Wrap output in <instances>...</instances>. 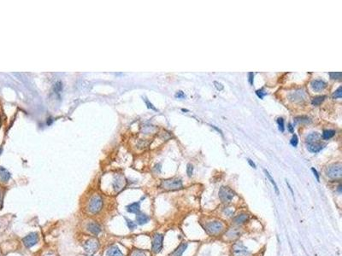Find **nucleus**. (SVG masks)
I'll return each instance as SVG.
<instances>
[{
	"mask_svg": "<svg viewBox=\"0 0 342 256\" xmlns=\"http://www.w3.org/2000/svg\"><path fill=\"white\" fill-rule=\"evenodd\" d=\"M307 149L311 153H318L324 148L325 144L322 143V137L318 132H312L306 137Z\"/></svg>",
	"mask_w": 342,
	"mask_h": 256,
	"instance_id": "obj_1",
	"label": "nucleus"
},
{
	"mask_svg": "<svg viewBox=\"0 0 342 256\" xmlns=\"http://www.w3.org/2000/svg\"><path fill=\"white\" fill-rule=\"evenodd\" d=\"M161 187L166 190H177L183 188V184L180 178H172L163 180Z\"/></svg>",
	"mask_w": 342,
	"mask_h": 256,
	"instance_id": "obj_2",
	"label": "nucleus"
},
{
	"mask_svg": "<svg viewBox=\"0 0 342 256\" xmlns=\"http://www.w3.org/2000/svg\"><path fill=\"white\" fill-rule=\"evenodd\" d=\"M326 176L328 178L335 179L340 178L342 176V165L341 163H334L329 166L325 171Z\"/></svg>",
	"mask_w": 342,
	"mask_h": 256,
	"instance_id": "obj_3",
	"label": "nucleus"
},
{
	"mask_svg": "<svg viewBox=\"0 0 342 256\" xmlns=\"http://www.w3.org/2000/svg\"><path fill=\"white\" fill-rule=\"evenodd\" d=\"M103 205H104V202H103L102 197L99 196H94L89 201L88 211L91 214H97L102 209Z\"/></svg>",
	"mask_w": 342,
	"mask_h": 256,
	"instance_id": "obj_4",
	"label": "nucleus"
},
{
	"mask_svg": "<svg viewBox=\"0 0 342 256\" xmlns=\"http://www.w3.org/2000/svg\"><path fill=\"white\" fill-rule=\"evenodd\" d=\"M235 196V193L229 187L222 186L219 190V197L223 203H229Z\"/></svg>",
	"mask_w": 342,
	"mask_h": 256,
	"instance_id": "obj_5",
	"label": "nucleus"
},
{
	"mask_svg": "<svg viewBox=\"0 0 342 256\" xmlns=\"http://www.w3.org/2000/svg\"><path fill=\"white\" fill-rule=\"evenodd\" d=\"M233 256H251V253L241 242H237L232 247Z\"/></svg>",
	"mask_w": 342,
	"mask_h": 256,
	"instance_id": "obj_6",
	"label": "nucleus"
},
{
	"mask_svg": "<svg viewBox=\"0 0 342 256\" xmlns=\"http://www.w3.org/2000/svg\"><path fill=\"white\" fill-rule=\"evenodd\" d=\"M205 230L210 235H217L223 230V225L220 221H212L205 225Z\"/></svg>",
	"mask_w": 342,
	"mask_h": 256,
	"instance_id": "obj_7",
	"label": "nucleus"
},
{
	"mask_svg": "<svg viewBox=\"0 0 342 256\" xmlns=\"http://www.w3.org/2000/svg\"><path fill=\"white\" fill-rule=\"evenodd\" d=\"M163 236L159 233H156L153 236L152 243H151V249L155 254H158L163 249Z\"/></svg>",
	"mask_w": 342,
	"mask_h": 256,
	"instance_id": "obj_8",
	"label": "nucleus"
},
{
	"mask_svg": "<svg viewBox=\"0 0 342 256\" xmlns=\"http://www.w3.org/2000/svg\"><path fill=\"white\" fill-rule=\"evenodd\" d=\"M84 250L88 254H94L99 250V243L95 238H90L85 242L83 245Z\"/></svg>",
	"mask_w": 342,
	"mask_h": 256,
	"instance_id": "obj_9",
	"label": "nucleus"
},
{
	"mask_svg": "<svg viewBox=\"0 0 342 256\" xmlns=\"http://www.w3.org/2000/svg\"><path fill=\"white\" fill-rule=\"evenodd\" d=\"M39 234L37 232H31L22 239V243L26 248H30L36 245L39 242Z\"/></svg>",
	"mask_w": 342,
	"mask_h": 256,
	"instance_id": "obj_10",
	"label": "nucleus"
},
{
	"mask_svg": "<svg viewBox=\"0 0 342 256\" xmlns=\"http://www.w3.org/2000/svg\"><path fill=\"white\" fill-rule=\"evenodd\" d=\"M125 185V179L123 178V176L121 175H116L115 178H114V182H113V188L114 190L119 192L120 190L123 189V187Z\"/></svg>",
	"mask_w": 342,
	"mask_h": 256,
	"instance_id": "obj_11",
	"label": "nucleus"
},
{
	"mask_svg": "<svg viewBox=\"0 0 342 256\" xmlns=\"http://www.w3.org/2000/svg\"><path fill=\"white\" fill-rule=\"evenodd\" d=\"M310 85H311V88L315 91H322L327 86V84L323 80H321V79H315V80H313L312 82H311Z\"/></svg>",
	"mask_w": 342,
	"mask_h": 256,
	"instance_id": "obj_12",
	"label": "nucleus"
},
{
	"mask_svg": "<svg viewBox=\"0 0 342 256\" xmlns=\"http://www.w3.org/2000/svg\"><path fill=\"white\" fill-rule=\"evenodd\" d=\"M126 210L128 211V213L137 214L140 211V202H136V203H133L129 205H128L126 207Z\"/></svg>",
	"mask_w": 342,
	"mask_h": 256,
	"instance_id": "obj_13",
	"label": "nucleus"
},
{
	"mask_svg": "<svg viewBox=\"0 0 342 256\" xmlns=\"http://www.w3.org/2000/svg\"><path fill=\"white\" fill-rule=\"evenodd\" d=\"M150 221V217L144 213H139L136 215V222L139 225H146Z\"/></svg>",
	"mask_w": 342,
	"mask_h": 256,
	"instance_id": "obj_14",
	"label": "nucleus"
},
{
	"mask_svg": "<svg viewBox=\"0 0 342 256\" xmlns=\"http://www.w3.org/2000/svg\"><path fill=\"white\" fill-rule=\"evenodd\" d=\"M106 254H107V256H124V254L121 251V249L116 245L110 246L108 248Z\"/></svg>",
	"mask_w": 342,
	"mask_h": 256,
	"instance_id": "obj_15",
	"label": "nucleus"
},
{
	"mask_svg": "<svg viewBox=\"0 0 342 256\" xmlns=\"http://www.w3.org/2000/svg\"><path fill=\"white\" fill-rule=\"evenodd\" d=\"M87 230L90 231L92 234H93V235H99V234L101 232L100 225H99V224L94 223V222H92V223L88 224Z\"/></svg>",
	"mask_w": 342,
	"mask_h": 256,
	"instance_id": "obj_16",
	"label": "nucleus"
},
{
	"mask_svg": "<svg viewBox=\"0 0 342 256\" xmlns=\"http://www.w3.org/2000/svg\"><path fill=\"white\" fill-rule=\"evenodd\" d=\"M248 219H249V215L247 214H240L234 218V222L236 225H243L246 223V221H248Z\"/></svg>",
	"mask_w": 342,
	"mask_h": 256,
	"instance_id": "obj_17",
	"label": "nucleus"
},
{
	"mask_svg": "<svg viewBox=\"0 0 342 256\" xmlns=\"http://www.w3.org/2000/svg\"><path fill=\"white\" fill-rule=\"evenodd\" d=\"M10 178V174L7 169L0 166V180L2 182H8Z\"/></svg>",
	"mask_w": 342,
	"mask_h": 256,
	"instance_id": "obj_18",
	"label": "nucleus"
},
{
	"mask_svg": "<svg viewBox=\"0 0 342 256\" xmlns=\"http://www.w3.org/2000/svg\"><path fill=\"white\" fill-rule=\"evenodd\" d=\"M187 248H188V244L187 243L180 244L179 247L173 252L172 256H182V254H183L184 251L186 250Z\"/></svg>",
	"mask_w": 342,
	"mask_h": 256,
	"instance_id": "obj_19",
	"label": "nucleus"
},
{
	"mask_svg": "<svg viewBox=\"0 0 342 256\" xmlns=\"http://www.w3.org/2000/svg\"><path fill=\"white\" fill-rule=\"evenodd\" d=\"M335 135V131L334 130H325L322 132V139L324 140H329L332 138Z\"/></svg>",
	"mask_w": 342,
	"mask_h": 256,
	"instance_id": "obj_20",
	"label": "nucleus"
},
{
	"mask_svg": "<svg viewBox=\"0 0 342 256\" xmlns=\"http://www.w3.org/2000/svg\"><path fill=\"white\" fill-rule=\"evenodd\" d=\"M263 172H264V174H265V175H266V177L268 178V179L270 181V183H271L272 185H273V186H274V189H275V192H276V194L279 195V190H278V186H277V185H276V183L275 182V180L273 179V178L271 177V175L270 174V173L268 172L267 170L264 169L263 170Z\"/></svg>",
	"mask_w": 342,
	"mask_h": 256,
	"instance_id": "obj_21",
	"label": "nucleus"
},
{
	"mask_svg": "<svg viewBox=\"0 0 342 256\" xmlns=\"http://www.w3.org/2000/svg\"><path fill=\"white\" fill-rule=\"evenodd\" d=\"M325 98L326 96H318V97H314L311 100V104H312L313 106H319L325 100Z\"/></svg>",
	"mask_w": 342,
	"mask_h": 256,
	"instance_id": "obj_22",
	"label": "nucleus"
},
{
	"mask_svg": "<svg viewBox=\"0 0 342 256\" xmlns=\"http://www.w3.org/2000/svg\"><path fill=\"white\" fill-rule=\"evenodd\" d=\"M240 235V231L237 230V229H231L229 232H228V236L230 238H236L238 237Z\"/></svg>",
	"mask_w": 342,
	"mask_h": 256,
	"instance_id": "obj_23",
	"label": "nucleus"
},
{
	"mask_svg": "<svg viewBox=\"0 0 342 256\" xmlns=\"http://www.w3.org/2000/svg\"><path fill=\"white\" fill-rule=\"evenodd\" d=\"M125 220H126V224H127V225H128V228L129 229L130 231H134V230H135V229L137 228V224L135 223V222H134L133 220L128 219V218H125Z\"/></svg>",
	"mask_w": 342,
	"mask_h": 256,
	"instance_id": "obj_24",
	"label": "nucleus"
},
{
	"mask_svg": "<svg viewBox=\"0 0 342 256\" xmlns=\"http://www.w3.org/2000/svg\"><path fill=\"white\" fill-rule=\"evenodd\" d=\"M332 97H333V98H334V99H340V98H341V97H342V88H341V86L339 87L338 89H337L336 91H334V94H333V96H332Z\"/></svg>",
	"mask_w": 342,
	"mask_h": 256,
	"instance_id": "obj_25",
	"label": "nucleus"
},
{
	"mask_svg": "<svg viewBox=\"0 0 342 256\" xmlns=\"http://www.w3.org/2000/svg\"><path fill=\"white\" fill-rule=\"evenodd\" d=\"M329 76L332 79H341V73L340 72H331V73H329Z\"/></svg>",
	"mask_w": 342,
	"mask_h": 256,
	"instance_id": "obj_26",
	"label": "nucleus"
},
{
	"mask_svg": "<svg viewBox=\"0 0 342 256\" xmlns=\"http://www.w3.org/2000/svg\"><path fill=\"white\" fill-rule=\"evenodd\" d=\"M63 90V84L61 81H58V82L55 84L54 86V91L56 93H59L61 92Z\"/></svg>",
	"mask_w": 342,
	"mask_h": 256,
	"instance_id": "obj_27",
	"label": "nucleus"
},
{
	"mask_svg": "<svg viewBox=\"0 0 342 256\" xmlns=\"http://www.w3.org/2000/svg\"><path fill=\"white\" fill-rule=\"evenodd\" d=\"M277 124H278V127L279 130L281 132H283L285 131V126H284V120L282 118H278L277 119Z\"/></svg>",
	"mask_w": 342,
	"mask_h": 256,
	"instance_id": "obj_28",
	"label": "nucleus"
},
{
	"mask_svg": "<svg viewBox=\"0 0 342 256\" xmlns=\"http://www.w3.org/2000/svg\"><path fill=\"white\" fill-rule=\"evenodd\" d=\"M256 94H257V96L260 99H263V97H264V96H266L267 93H266V92L264 91V90L262 88V89L257 90V91H256Z\"/></svg>",
	"mask_w": 342,
	"mask_h": 256,
	"instance_id": "obj_29",
	"label": "nucleus"
},
{
	"mask_svg": "<svg viewBox=\"0 0 342 256\" xmlns=\"http://www.w3.org/2000/svg\"><path fill=\"white\" fill-rule=\"evenodd\" d=\"M130 256H146V254H145V253L143 252V251H141V250L135 249V250H134V251L132 252V254H131V255Z\"/></svg>",
	"mask_w": 342,
	"mask_h": 256,
	"instance_id": "obj_30",
	"label": "nucleus"
},
{
	"mask_svg": "<svg viewBox=\"0 0 342 256\" xmlns=\"http://www.w3.org/2000/svg\"><path fill=\"white\" fill-rule=\"evenodd\" d=\"M192 173H193V166L189 163L187 166V174H188V177H192Z\"/></svg>",
	"mask_w": 342,
	"mask_h": 256,
	"instance_id": "obj_31",
	"label": "nucleus"
},
{
	"mask_svg": "<svg viewBox=\"0 0 342 256\" xmlns=\"http://www.w3.org/2000/svg\"><path fill=\"white\" fill-rule=\"evenodd\" d=\"M298 143H299L298 136H297L296 134H293L292 137V139H291V144H292L293 147H296L297 145H298Z\"/></svg>",
	"mask_w": 342,
	"mask_h": 256,
	"instance_id": "obj_32",
	"label": "nucleus"
},
{
	"mask_svg": "<svg viewBox=\"0 0 342 256\" xmlns=\"http://www.w3.org/2000/svg\"><path fill=\"white\" fill-rule=\"evenodd\" d=\"M144 101H145V103H146V106H147V108H150V109H152V110H154V111H158V109L156 108L153 106V104L151 103H150V101L148 99H146V98H145L144 99Z\"/></svg>",
	"mask_w": 342,
	"mask_h": 256,
	"instance_id": "obj_33",
	"label": "nucleus"
},
{
	"mask_svg": "<svg viewBox=\"0 0 342 256\" xmlns=\"http://www.w3.org/2000/svg\"><path fill=\"white\" fill-rule=\"evenodd\" d=\"M175 97H176V98H178V99H183V98H186V95H185V93H184L182 91H177V92L175 94Z\"/></svg>",
	"mask_w": 342,
	"mask_h": 256,
	"instance_id": "obj_34",
	"label": "nucleus"
},
{
	"mask_svg": "<svg viewBox=\"0 0 342 256\" xmlns=\"http://www.w3.org/2000/svg\"><path fill=\"white\" fill-rule=\"evenodd\" d=\"M214 86H215V87H216V89H217V91H222L223 88H224L223 85H222L221 83L218 82V81H214Z\"/></svg>",
	"mask_w": 342,
	"mask_h": 256,
	"instance_id": "obj_35",
	"label": "nucleus"
},
{
	"mask_svg": "<svg viewBox=\"0 0 342 256\" xmlns=\"http://www.w3.org/2000/svg\"><path fill=\"white\" fill-rule=\"evenodd\" d=\"M253 79H254V74L252 72H251L248 74V80H249L251 86H253Z\"/></svg>",
	"mask_w": 342,
	"mask_h": 256,
	"instance_id": "obj_36",
	"label": "nucleus"
},
{
	"mask_svg": "<svg viewBox=\"0 0 342 256\" xmlns=\"http://www.w3.org/2000/svg\"><path fill=\"white\" fill-rule=\"evenodd\" d=\"M311 171H312L313 174H314V175H315V177H316V178H317V182H319V180H320V179H319V175H318V173H317V170L315 169L314 167H312V168H311Z\"/></svg>",
	"mask_w": 342,
	"mask_h": 256,
	"instance_id": "obj_37",
	"label": "nucleus"
},
{
	"mask_svg": "<svg viewBox=\"0 0 342 256\" xmlns=\"http://www.w3.org/2000/svg\"><path fill=\"white\" fill-rule=\"evenodd\" d=\"M247 161H248V163L250 164V166H251V167H253V168H257V167H256V164H255L254 162L251 161V159H247Z\"/></svg>",
	"mask_w": 342,
	"mask_h": 256,
	"instance_id": "obj_38",
	"label": "nucleus"
},
{
	"mask_svg": "<svg viewBox=\"0 0 342 256\" xmlns=\"http://www.w3.org/2000/svg\"><path fill=\"white\" fill-rule=\"evenodd\" d=\"M288 129H289V132H292V133L293 132V131H294V130H293V126H292V125L291 124V123L288 124Z\"/></svg>",
	"mask_w": 342,
	"mask_h": 256,
	"instance_id": "obj_39",
	"label": "nucleus"
},
{
	"mask_svg": "<svg viewBox=\"0 0 342 256\" xmlns=\"http://www.w3.org/2000/svg\"><path fill=\"white\" fill-rule=\"evenodd\" d=\"M1 151H2V149H0V154H1Z\"/></svg>",
	"mask_w": 342,
	"mask_h": 256,
	"instance_id": "obj_40",
	"label": "nucleus"
},
{
	"mask_svg": "<svg viewBox=\"0 0 342 256\" xmlns=\"http://www.w3.org/2000/svg\"><path fill=\"white\" fill-rule=\"evenodd\" d=\"M0 199H1V194H0Z\"/></svg>",
	"mask_w": 342,
	"mask_h": 256,
	"instance_id": "obj_41",
	"label": "nucleus"
}]
</instances>
